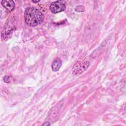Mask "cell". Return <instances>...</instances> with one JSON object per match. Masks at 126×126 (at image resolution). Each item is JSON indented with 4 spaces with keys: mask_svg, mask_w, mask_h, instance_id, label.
<instances>
[{
    "mask_svg": "<svg viewBox=\"0 0 126 126\" xmlns=\"http://www.w3.org/2000/svg\"><path fill=\"white\" fill-rule=\"evenodd\" d=\"M26 23L30 27H35L41 23L44 19L43 13L35 7H28L24 13Z\"/></svg>",
    "mask_w": 126,
    "mask_h": 126,
    "instance_id": "cell-1",
    "label": "cell"
},
{
    "mask_svg": "<svg viewBox=\"0 0 126 126\" xmlns=\"http://www.w3.org/2000/svg\"><path fill=\"white\" fill-rule=\"evenodd\" d=\"M4 81L6 83H9L10 82V78L9 76H5L4 77Z\"/></svg>",
    "mask_w": 126,
    "mask_h": 126,
    "instance_id": "cell-7",
    "label": "cell"
},
{
    "mask_svg": "<svg viewBox=\"0 0 126 126\" xmlns=\"http://www.w3.org/2000/svg\"><path fill=\"white\" fill-rule=\"evenodd\" d=\"M84 6H82V5H79L76 6V7L75 8V10L76 11L78 12H83L84 10Z\"/></svg>",
    "mask_w": 126,
    "mask_h": 126,
    "instance_id": "cell-6",
    "label": "cell"
},
{
    "mask_svg": "<svg viewBox=\"0 0 126 126\" xmlns=\"http://www.w3.org/2000/svg\"><path fill=\"white\" fill-rule=\"evenodd\" d=\"M49 8L52 13H58L62 12L65 9V2L63 0H57L52 2Z\"/></svg>",
    "mask_w": 126,
    "mask_h": 126,
    "instance_id": "cell-2",
    "label": "cell"
},
{
    "mask_svg": "<svg viewBox=\"0 0 126 126\" xmlns=\"http://www.w3.org/2000/svg\"><path fill=\"white\" fill-rule=\"evenodd\" d=\"M40 0H38V1H33V0H32V2H35V3H36V2H39Z\"/></svg>",
    "mask_w": 126,
    "mask_h": 126,
    "instance_id": "cell-9",
    "label": "cell"
},
{
    "mask_svg": "<svg viewBox=\"0 0 126 126\" xmlns=\"http://www.w3.org/2000/svg\"><path fill=\"white\" fill-rule=\"evenodd\" d=\"M89 65V62L88 61L83 63L78 62L73 66L72 71L74 75H78L86 70Z\"/></svg>",
    "mask_w": 126,
    "mask_h": 126,
    "instance_id": "cell-3",
    "label": "cell"
},
{
    "mask_svg": "<svg viewBox=\"0 0 126 126\" xmlns=\"http://www.w3.org/2000/svg\"><path fill=\"white\" fill-rule=\"evenodd\" d=\"M50 123H49V122H48L47 123H46V124H45V123H44V124H43V125H50Z\"/></svg>",
    "mask_w": 126,
    "mask_h": 126,
    "instance_id": "cell-8",
    "label": "cell"
},
{
    "mask_svg": "<svg viewBox=\"0 0 126 126\" xmlns=\"http://www.w3.org/2000/svg\"><path fill=\"white\" fill-rule=\"evenodd\" d=\"M1 3L4 8L9 11H12L15 7V4L13 0H3L1 1Z\"/></svg>",
    "mask_w": 126,
    "mask_h": 126,
    "instance_id": "cell-4",
    "label": "cell"
},
{
    "mask_svg": "<svg viewBox=\"0 0 126 126\" xmlns=\"http://www.w3.org/2000/svg\"><path fill=\"white\" fill-rule=\"evenodd\" d=\"M62 65V62L59 59H56L53 62L52 64V69L53 71H57L59 70Z\"/></svg>",
    "mask_w": 126,
    "mask_h": 126,
    "instance_id": "cell-5",
    "label": "cell"
}]
</instances>
